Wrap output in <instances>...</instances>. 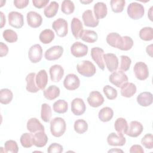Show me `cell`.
I'll return each mask as SVG.
<instances>
[{
  "instance_id": "obj_1",
  "label": "cell",
  "mask_w": 153,
  "mask_h": 153,
  "mask_svg": "<svg viewBox=\"0 0 153 153\" xmlns=\"http://www.w3.org/2000/svg\"><path fill=\"white\" fill-rule=\"evenodd\" d=\"M66 129L65 120L61 117L54 118L50 121V131L51 134L56 137L63 135Z\"/></svg>"
},
{
  "instance_id": "obj_2",
  "label": "cell",
  "mask_w": 153,
  "mask_h": 153,
  "mask_svg": "<svg viewBox=\"0 0 153 153\" xmlns=\"http://www.w3.org/2000/svg\"><path fill=\"white\" fill-rule=\"evenodd\" d=\"M78 72L85 77H91L96 72V68L94 65L89 60H82L76 65Z\"/></svg>"
},
{
  "instance_id": "obj_3",
  "label": "cell",
  "mask_w": 153,
  "mask_h": 153,
  "mask_svg": "<svg viewBox=\"0 0 153 153\" xmlns=\"http://www.w3.org/2000/svg\"><path fill=\"white\" fill-rule=\"evenodd\" d=\"M127 12L128 16L131 19L136 20L141 19L145 13V8L141 4L133 2L128 5Z\"/></svg>"
},
{
  "instance_id": "obj_4",
  "label": "cell",
  "mask_w": 153,
  "mask_h": 153,
  "mask_svg": "<svg viewBox=\"0 0 153 153\" xmlns=\"http://www.w3.org/2000/svg\"><path fill=\"white\" fill-rule=\"evenodd\" d=\"M110 82L115 86L121 88L124 84L128 82V77L123 71H115L113 72L109 76Z\"/></svg>"
},
{
  "instance_id": "obj_5",
  "label": "cell",
  "mask_w": 153,
  "mask_h": 153,
  "mask_svg": "<svg viewBox=\"0 0 153 153\" xmlns=\"http://www.w3.org/2000/svg\"><path fill=\"white\" fill-rule=\"evenodd\" d=\"M52 27L59 37H65L68 33V24L64 19L59 18L54 20L53 22Z\"/></svg>"
},
{
  "instance_id": "obj_6",
  "label": "cell",
  "mask_w": 153,
  "mask_h": 153,
  "mask_svg": "<svg viewBox=\"0 0 153 153\" xmlns=\"http://www.w3.org/2000/svg\"><path fill=\"white\" fill-rule=\"evenodd\" d=\"M133 71L137 79L143 81L149 76V69L146 63L143 62H137L133 68Z\"/></svg>"
},
{
  "instance_id": "obj_7",
  "label": "cell",
  "mask_w": 153,
  "mask_h": 153,
  "mask_svg": "<svg viewBox=\"0 0 153 153\" xmlns=\"http://www.w3.org/2000/svg\"><path fill=\"white\" fill-rule=\"evenodd\" d=\"M9 25L16 29L21 28L24 25L23 16L17 11H11L8 14Z\"/></svg>"
},
{
  "instance_id": "obj_8",
  "label": "cell",
  "mask_w": 153,
  "mask_h": 153,
  "mask_svg": "<svg viewBox=\"0 0 153 153\" xmlns=\"http://www.w3.org/2000/svg\"><path fill=\"white\" fill-rule=\"evenodd\" d=\"M42 48L38 44H35L30 47L28 51V57L30 61L33 63H36L40 62L42 57Z\"/></svg>"
},
{
  "instance_id": "obj_9",
  "label": "cell",
  "mask_w": 153,
  "mask_h": 153,
  "mask_svg": "<svg viewBox=\"0 0 153 153\" xmlns=\"http://www.w3.org/2000/svg\"><path fill=\"white\" fill-rule=\"evenodd\" d=\"M63 53V48L60 45H54L46 50L44 57L49 61L56 60L61 57Z\"/></svg>"
},
{
  "instance_id": "obj_10",
  "label": "cell",
  "mask_w": 153,
  "mask_h": 153,
  "mask_svg": "<svg viewBox=\"0 0 153 153\" xmlns=\"http://www.w3.org/2000/svg\"><path fill=\"white\" fill-rule=\"evenodd\" d=\"M104 50L97 47H95L91 50V56L92 59L96 63L99 68L104 70L105 69V63H104Z\"/></svg>"
},
{
  "instance_id": "obj_11",
  "label": "cell",
  "mask_w": 153,
  "mask_h": 153,
  "mask_svg": "<svg viewBox=\"0 0 153 153\" xmlns=\"http://www.w3.org/2000/svg\"><path fill=\"white\" fill-rule=\"evenodd\" d=\"M80 85V80L74 74L67 75L63 81V86L68 90H75Z\"/></svg>"
},
{
  "instance_id": "obj_12",
  "label": "cell",
  "mask_w": 153,
  "mask_h": 153,
  "mask_svg": "<svg viewBox=\"0 0 153 153\" xmlns=\"http://www.w3.org/2000/svg\"><path fill=\"white\" fill-rule=\"evenodd\" d=\"M88 51V46L78 41L74 42L71 47V54L75 57H82L86 56Z\"/></svg>"
},
{
  "instance_id": "obj_13",
  "label": "cell",
  "mask_w": 153,
  "mask_h": 153,
  "mask_svg": "<svg viewBox=\"0 0 153 153\" xmlns=\"http://www.w3.org/2000/svg\"><path fill=\"white\" fill-rule=\"evenodd\" d=\"M104 61L106 66L109 72L115 71L118 67V59L114 53H107L104 54Z\"/></svg>"
},
{
  "instance_id": "obj_14",
  "label": "cell",
  "mask_w": 153,
  "mask_h": 153,
  "mask_svg": "<svg viewBox=\"0 0 153 153\" xmlns=\"http://www.w3.org/2000/svg\"><path fill=\"white\" fill-rule=\"evenodd\" d=\"M143 125L137 121H132L130 122L126 134L131 137L139 136L143 131Z\"/></svg>"
},
{
  "instance_id": "obj_15",
  "label": "cell",
  "mask_w": 153,
  "mask_h": 153,
  "mask_svg": "<svg viewBox=\"0 0 153 153\" xmlns=\"http://www.w3.org/2000/svg\"><path fill=\"white\" fill-rule=\"evenodd\" d=\"M27 25L32 28L39 27L42 23L41 16L35 11H29L26 15Z\"/></svg>"
},
{
  "instance_id": "obj_16",
  "label": "cell",
  "mask_w": 153,
  "mask_h": 153,
  "mask_svg": "<svg viewBox=\"0 0 153 153\" xmlns=\"http://www.w3.org/2000/svg\"><path fill=\"white\" fill-rule=\"evenodd\" d=\"M82 19L84 25L87 27H95L99 23V20L94 16L93 11L91 10H87L84 11L82 15Z\"/></svg>"
},
{
  "instance_id": "obj_17",
  "label": "cell",
  "mask_w": 153,
  "mask_h": 153,
  "mask_svg": "<svg viewBox=\"0 0 153 153\" xmlns=\"http://www.w3.org/2000/svg\"><path fill=\"white\" fill-rule=\"evenodd\" d=\"M104 97L98 91H93L87 97V102L90 106L93 108H97L101 106L104 102Z\"/></svg>"
},
{
  "instance_id": "obj_18",
  "label": "cell",
  "mask_w": 153,
  "mask_h": 153,
  "mask_svg": "<svg viewBox=\"0 0 153 153\" xmlns=\"http://www.w3.org/2000/svg\"><path fill=\"white\" fill-rule=\"evenodd\" d=\"M86 110L84 100L81 98H75L71 102V111L76 116L82 115Z\"/></svg>"
},
{
  "instance_id": "obj_19",
  "label": "cell",
  "mask_w": 153,
  "mask_h": 153,
  "mask_svg": "<svg viewBox=\"0 0 153 153\" xmlns=\"http://www.w3.org/2000/svg\"><path fill=\"white\" fill-rule=\"evenodd\" d=\"M107 142L111 146H123L126 142V139L123 134L111 133L107 137Z\"/></svg>"
},
{
  "instance_id": "obj_20",
  "label": "cell",
  "mask_w": 153,
  "mask_h": 153,
  "mask_svg": "<svg viewBox=\"0 0 153 153\" xmlns=\"http://www.w3.org/2000/svg\"><path fill=\"white\" fill-rule=\"evenodd\" d=\"M50 79L54 82H59L64 75V69L61 65H54L51 66L49 70Z\"/></svg>"
},
{
  "instance_id": "obj_21",
  "label": "cell",
  "mask_w": 153,
  "mask_h": 153,
  "mask_svg": "<svg viewBox=\"0 0 153 153\" xmlns=\"http://www.w3.org/2000/svg\"><path fill=\"white\" fill-rule=\"evenodd\" d=\"M71 31L75 39H80L84 32V28L82 22L78 18L74 17L71 21Z\"/></svg>"
},
{
  "instance_id": "obj_22",
  "label": "cell",
  "mask_w": 153,
  "mask_h": 153,
  "mask_svg": "<svg viewBox=\"0 0 153 153\" xmlns=\"http://www.w3.org/2000/svg\"><path fill=\"white\" fill-rule=\"evenodd\" d=\"M95 17L99 20L105 18L108 14V8L106 5L103 2H98L96 3L93 7Z\"/></svg>"
},
{
  "instance_id": "obj_23",
  "label": "cell",
  "mask_w": 153,
  "mask_h": 153,
  "mask_svg": "<svg viewBox=\"0 0 153 153\" xmlns=\"http://www.w3.org/2000/svg\"><path fill=\"white\" fill-rule=\"evenodd\" d=\"M35 76L36 74L35 72H31L27 75L26 76V88L28 92L30 93H36L40 89L38 87L36 81H35Z\"/></svg>"
},
{
  "instance_id": "obj_24",
  "label": "cell",
  "mask_w": 153,
  "mask_h": 153,
  "mask_svg": "<svg viewBox=\"0 0 153 153\" xmlns=\"http://www.w3.org/2000/svg\"><path fill=\"white\" fill-rule=\"evenodd\" d=\"M136 100L139 105L144 107L148 106L152 103V94L148 91L142 92L137 96Z\"/></svg>"
},
{
  "instance_id": "obj_25",
  "label": "cell",
  "mask_w": 153,
  "mask_h": 153,
  "mask_svg": "<svg viewBox=\"0 0 153 153\" xmlns=\"http://www.w3.org/2000/svg\"><path fill=\"white\" fill-rule=\"evenodd\" d=\"M48 142V137L44 131H40L33 135V145L38 148H42L46 145Z\"/></svg>"
},
{
  "instance_id": "obj_26",
  "label": "cell",
  "mask_w": 153,
  "mask_h": 153,
  "mask_svg": "<svg viewBox=\"0 0 153 153\" xmlns=\"http://www.w3.org/2000/svg\"><path fill=\"white\" fill-rule=\"evenodd\" d=\"M27 129L32 133H35L38 131H44V126L36 118H30L26 124Z\"/></svg>"
},
{
  "instance_id": "obj_27",
  "label": "cell",
  "mask_w": 153,
  "mask_h": 153,
  "mask_svg": "<svg viewBox=\"0 0 153 153\" xmlns=\"http://www.w3.org/2000/svg\"><path fill=\"white\" fill-rule=\"evenodd\" d=\"M48 75L45 69L40 70L35 76V81L38 87L44 90L48 83Z\"/></svg>"
},
{
  "instance_id": "obj_28",
  "label": "cell",
  "mask_w": 153,
  "mask_h": 153,
  "mask_svg": "<svg viewBox=\"0 0 153 153\" xmlns=\"http://www.w3.org/2000/svg\"><path fill=\"white\" fill-rule=\"evenodd\" d=\"M137 91L136 86L132 82H126L121 87V94L125 97H132Z\"/></svg>"
},
{
  "instance_id": "obj_29",
  "label": "cell",
  "mask_w": 153,
  "mask_h": 153,
  "mask_svg": "<svg viewBox=\"0 0 153 153\" xmlns=\"http://www.w3.org/2000/svg\"><path fill=\"white\" fill-rule=\"evenodd\" d=\"M44 97L49 100H53L59 96L60 93V88L54 85L49 86L47 89L44 90Z\"/></svg>"
},
{
  "instance_id": "obj_30",
  "label": "cell",
  "mask_w": 153,
  "mask_h": 153,
  "mask_svg": "<svg viewBox=\"0 0 153 153\" xmlns=\"http://www.w3.org/2000/svg\"><path fill=\"white\" fill-rule=\"evenodd\" d=\"M114 116V111L110 107H104L102 108L98 114L99 120L102 122L109 121Z\"/></svg>"
},
{
  "instance_id": "obj_31",
  "label": "cell",
  "mask_w": 153,
  "mask_h": 153,
  "mask_svg": "<svg viewBox=\"0 0 153 153\" xmlns=\"http://www.w3.org/2000/svg\"><path fill=\"white\" fill-rule=\"evenodd\" d=\"M59 5L56 1H51L44 10V14L47 18H52L54 17L59 10Z\"/></svg>"
},
{
  "instance_id": "obj_32",
  "label": "cell",
  "mask_w": 153,
  "mask_h": 153,
  "mask_svg": "<svg viewBox=\"0 0 153 153\" xmlns=\"http://www.w3.org/2000/svg\"><path fill=\"white\" fill-rule=\"evenodd\" d=\"M54 37L55 35L53 31L51 29H46L41 31L39 34V38L42 43L48 44L53 41Z\"/></svg>"
},
{
  "instance_id": "obj_33",
  "label": "cell",
  "mask_w": 153,
  "mask_h": 153,
  "mask_svg": "<svg viewBox=\"0 0 153 153\" xmlns=\"http://www.w3.org/2000/svg\"><path fill=\"white\" fill-rule=\"evenodd\" d=\"M128 123L124 118H118L114 123V128L118 133L126 134L128 129Z\"/></svg>"
},
{
  "instance_id": "obj_34",
  "label": "cell",
  "mask_w": 153,
  "mask_h": 153,
  "mask_svg": "<svg viewBox=\"0 0 153 153\" xmlns=\"http://www.w3.org/2000/svg\"><path fill=\"white\" fill-rule=\"evenodd\" d=\"M121 39V36L117 32H111L109 33L106 38L108 44L112 47L118 48Z\"/></svg>"
},
{
  "instance_id": "obj_35",
  "label": "cell",
  "mask_w": 153,
  "mask_h": 153,
  "mask_svg": "<svg viewBox=\"0 0 153 153\" xmlns=\"http://www.w3.org/2000/svg\"><path fill=\"white\" fill-rule=\"evenodd\" d=\"M98 35L97 33L91 30H84L80 39L88 43H94L97 41Z\"/></svg>"
},
{
  "instance_id": "obj_36",
  "label": "cell",
  "mask_w": 153,
  "mask_h": 153,
  "mask_svg": "<svg viewBox=\"0 0 153 153\" xmlns=\"http://www.w3.org/2000/svg\"><path fill=\"white\" fill-rule=\"evenodd\" d=\"M13 92L8 88H2L0 90V102L4 105L9 104L13 100Z\"/></svg>"
},
{
  "instance_id": "obj_37",
  "label": "cell",
  "mask_w": 153,
  "mask_h": 153,
  "mask_svg": "<svg viewBox=\"0 0 153 153\" xmlns=\"http://www.w3.org/2000/svg\"><path fill=\"white\" fill-rule=\"evenodd\" d=\"M53 110L58 114H64L68 109V104L66 101L63 99H59L56 101L53 105Z\"/></svg>"
},
{
  "instance_id": "obj_38",
  "label": "cell",
  "mask_w": 153,
  "mask_h": 153,
  "mask_svg": "<svg viewBox=\"0 0 153 153\" xmlns=\"http://www.w3.org/2000/svg\"><path fill=\"white\" fill-rule=\"evenodd\" d=\"M133 45V41L132 38L128 36H121V39L118 49L123 51H128L130 50Z\"/></svg>"
},
{
  "instance_id": "obj_39",
  "label": "cell",
  "mask_w": 153,
  "mask_h": 153,
  "mask_svg": "<svg viewBox=\"0 0 153 153\" xmlns=\"http://www.w3.org/2000/svg\"><path fill=\"white\" fill-rule=\"evenodd\" d=\"M52 115V111L50 106L47 103H42L41 110V118L45 123L50 121Z\"/></svg>"
},
{
  "instance_id": "obj_40",
  "label": "cell",
  "mask_w": 153,
  "mask_h": 153,
  "mask_svg": "<svg viewBox=\"0 0 153 153\" xmlns=\"http://www.w3.org/2000/svg\"><path fill=\"white\" fill-rule=\"evenodd\" d=\"M74 130L78 134H83L88 130V124L83 119L76 120L74 125Z\"/></svg>"
},
{
  "instance_id": "obj_41",
  "label": "cell",
  "mask_w": 153,
  "mask_h": 153,
  "mask_svg": "<svg viewBox=\"0 0 153 153\" xmlns=\"http://www.w3.org/2000/svg\"><path fill=\"white\" fill-rule=\"evenodd\" d=\"M139 37L142 40L149 41L153 39V29L151 27H145L139 31Z\"/></svg>"
},
{
  "instance_id": "obj_42",
  "label": "cell",
  "mask_w": 153,
  "mask_h": 153,
  "mask_svg": "<svg viewBox=\"0 0 153 153\" xmlns=\"http://www.w3.org/2000/svg\"><path fill=\"white\" fill-rule=\"evenodd\" d=\"M20 143L24 148H28L32 146L33 143V135L31 133H25L22 134L20 139Z\"/></svg>"
},
{
  "instance_id": "obj_43",
  "label": "cell",
  "mask_w": 153,
  "mask_h": 153,
  "mask_svg": "<svg viewBox=\"0 0 153 153\" xmlns=\"http://www.w3.org/2000/svg\"><path fill=\"white\" fill-rule=\"evenodd\" d=\"M125 0H111L110 5L112 11L115 13H121L125 7Z\"/></svg>"
},
{
  "instance_id": "obj_44",
  "label": "cell",
  "mask_w": 153,
  "mask_h": 153,
  "mask_svg": "<svg viewBox=\"0 0 153 153\" xmlns=\"http://www.w3.org/2000/svg\"><path fill=\"white\" fill-rule=\"evenodd\" d=\"M4 39L8 42L13 43L15 42L18 39V36L17 33L12 29H6L4 30L2 33Z\"/></svg>"
},
{
  "instance_id": "obj_45",
  "label": "cell",
  "mask_w": 153,
  "mask_h": 153,
  "mask_svg": "<svg viewBox=\"0 0 153 153\" xmlns=\"http://www.w3.org/2000/svg\"><path fill=\"white\" fill-rule=\"evenodd\" d=\"M62 11L67 15L74 13L75 10V5L74 2L70 0H64L62 3Z\"/></svg>"
},
{
  "instance_id": "obj_46",
  "label": "cell",
  "mask_w": 153,
  "mask_h": 153,
  "mask_svg": "<svg viewBox=\"0 0 153 153\" xmlns=\"http://www.w3.org/2000/svg\"><path fill=\"white\" fill-rule=\"evenodd\" d=\"M5 152L17 153L19 151V146L17 142L13 140H8L4 143Z\"/></svg>"
},
{
  "instance_id": "obj_47",
  "label": "cell",
  "mask_w": 153,
  "mask_h": 153,
  "mask_svg": "<svg viewBox=\"0 0 153 153\" xmlns=\"http://www.w3.org/2000/svg\"><path fill=\"white\" fill-rule=\"evenodd\" d=\"M103 91L109 100H114L117 97L118 93L117 90L109 85H106L103 88Z\"/></svg>"
},
{
  "instance_id": "obj_48",
  "label": "cell",
  "mask_w": 153,
  "mask_h": 153,
  "mask_svg": "<svg viewBox=\"0 0 153 153\" xmlns=\"http://www.w3.org/2000/svg\"><path fill=\"white\" fill-rule=\"evenodd\" d=\"M142 145L146 149H151L153 148V136L151 133L146 134L141 139Z\"/></svg>"
},
{
  "instance_id": "obj_49",
  "label": "cell",
  "mask_w": 153,
  "mask_h": 153,
  "mask_svg": "<svg viewBox=\"0 0 153 153\" xmlns=\"http://www.w3.org/2000/svg\"><path fill=\"white\" fill-rule=\"evenodd\" d=\"M131 64V59L125 55H122L121 56V63H120V69L121 71H127Z\"/></svg>"
},
{
  "instance_id": "obj_50",
  "label": "cell",
  "mask_w": 153,
  "mask_h": 153,
  "mask_svg": "<svg viewBox=\"0 0 153 153\" xmlns=\"http://www.w3.org/2000/svg\"><path fill=\"white\" fill-rule=\"evenodd\" d=\"M63 151L62 145L57 143H51L47 149V152L48 153H61Z\"/></svg>"
},
{
  "instance_id": "obj_51",
  "label": "cell",
  "mask_w": 153,
  "mask_h": 153,
  "mask_svg": "<svg viewBox=\"0 0 153 153\" xmlns=\"http://www.w3.org/2000/svg\"><path fill=\"white\" fill-rule=\"evenodd\" d=\"M14 6L19 9H22L26 7L29 3V0H14L13 1Z\"/></svg>"
},
{
  "instance_id": "obj_52",
  "label": "cell",
  "mask_w": 153,
  "mask_h": 153,
  "mask_svg": "<svg viewBox=\"0 0 153 153\" xmlns=\"http://www.w3.org/2000/svg\"><path fill=\"white\" fill-rule=\"evenodd\" d=\"M49 0H32V4L37 8H42L47 5Z\"/></svg>"
},
{
  "instance_id": "obj_53",
  "label": "cell",
  "mask_w": 153,
  "mask_h": 153,
  "mask_svg": "<svg viewBox=\"0 0 153 153\" xmlns=\"http://www.w3.org/2000/svg\"><path fill=\"white\" fill-rule=\"evenodd\" d=\"M8 53V46L4 44L3 42H1L0 43V56L4 57L7 55Z\"/></svg>"
},
{
  "instance_id": "obj_54",
  "label": "cell",
  "mask_w": 153,
  "mask_h": 153,
  "mask_svg": "<svg viewBox=\"0 0 153 153\" xmlns=\"http://www.w3.org/2000/svg\"><path fill=\"white\" fill-rule=\"evenodd\" d=\"M130 153H143L144 150L142 147L139 145H133L130 147Z\"/></svg>"
},
{
  "instance_id": "obj_55",
  "label": "cell",
  "mask_w": 153,
  "mask_h": 153,
  "mask_svg": "<svg viewBox=\"0 0 153 153\" xmlns=\"http://www.w3.org/2000/svg\"><path fill=\"white\" fill-rule=\"evenodd\" d=\"M0 15H1V27L2 28L5 25L6 23V19H5V16L4 14V13L1 11L0 12Z\"/></svg>"
},
{
  "instance_id": "obj_56",
  "label": "cell",
  "mask_w": 153,
  "mask_h": 153,
  "mask_svg": "<svg viewBox=\"0 0 153 153\" xmlns=\"http://www.w3.org/2000/svg\"><path fill=\"white\" fill-rule=\"evenodd\" d=\"M146 51L147 54L150 56V57H152V44H150L149 45H148L146 47Z\"/></svg>"
},
{
  "instance_id": "obj_57",
  "label": "cell",
  "mask_w": 153,
  "mask_h": 153,
  "mask_svg": "<svg viewBox=\"0 0 153 153\" xmlns=\"http://www.w3.org/2000/svg\"><path fill=\"white\" fill-rule=\"evenodd\" d=\"M152 8H153V7L152 6L150 8V9L148 11V17H149V19H150L151 21H153V20H152Z\"/></svg>"
},
{
  "instance_id": "obj_58",
  "label": "cell",
  "mask_w": 153,
  "mask_h": 153,
  "mask_svg": "<svg viewBox=\"0 0 153 153\" xmlns=\"http://www.w3.org/2000/svg\"><path fill=\"white\" fill-rule=\"evenodd\" d=\"M123 152V151L121 150V149H117V148H115V149H111V150H109L108 151V152Z\"/></svg>"
},
{
  "instance_id": "obj_59",
  "label": "cell",
  "mask_w": 153,
  "mask_h": 153,
  "mask_svg": "<svg viewBox=\"0 0 153 153\" xmlns=\"http://www.w3.org/2000/svg\"><path fill=\"white\" fill-rule=\"evenodd\" d=\"M81 3L84 4H87L89 3H91L93 2V0H89V1H79Z\"/></svg>"
}]
</instances>
